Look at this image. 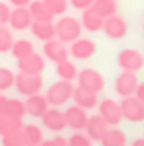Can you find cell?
Listing matches in <instances>:
<instances>
[{
    "label": "cell",
    "instance_id": "6da1fadb",
    "mask_svg": "<svg viewBox=\"0 0 144 146\" xmlns=\"http://www.w3.org/2000/svg\"><path fill=\"white\" fill-rule=\"evenodd\" d=\"M54 25H56V39H60L64 43H72L74 39H78L80 33H82L80 21H78V19H74V17L62 15L60 21L54 23Z\"/></svg>",
    "mask_w": 144,
    "mask_h": 146
},
{
    "label": "cell",
    "instance_id": "7a4b0ae2",
    "mask_svg": "<svg viewBox=\"0 0 144 146\" xmlns=\"http://www.w3.org/2000/svg\"><path fill=\"white\" fill-rule=\"evenodd\" d=\"M72 93H74V84L72 80H58L54 84L47 86V93H45V99L52 107H62L72 99Z\"/></svg>",
    "mask_w": 144,
    "mask_h": 146
},
{
    "label": "cell",
    "instance_id": "3957f363",
    "mask_svg": "<svg viewBox=\"0 0 144 146\" xmlns=\"http://www.w3.org/2000/svg\"><path fill=\"white\" fill-rule=\"evenodd\" d=\"M15 89H17L19 95H23V97L41 93V89H43V76L41 74L19 72V74H15Z\"/></svg>",
    "mask_w": 144,
    "mask_h": 146
},
{
    "label": "cell",
    "instance_id": "277c9868",
    "mask_svg": "<svg viewBox=\"0 0 144 146\" xmlns=\"http://www.w3.org/2000/svg\"><path fill=\"white\" fill-rule=\"evenodd\" d=\"M76 80H78V86L84 91H91V93H101L105 89V78L99 70H95V68H82L78 70L76 74Z\"/></svg>",
    "mask_w": 144,
    "mask_h": 146
},
{
    "label": "cell",
    "instance_id": "5b68a950",
    "mask_svg": "<svg viewBox=\"0 0 144 146\" xmlns=\"http://www.w3.org/2000/svg\"><path fill=\"white\" fill-rule=\"evenodd\" d=\"M121 115H123V119H128L132 123H140L144 121V103L138 99V97H121Z\"/></svg>",
    "mask_w": 144,
    "mask_h": 146
},
{
    "label": "cell",
    "instance_id": "8992f818",
    "mask_svg": "<svg viewBox=\"0 0 144 146\" xmlns=\"http://www.w3.org/2000/svg\"><path fill=\"white\" fill-rule=\"evenodd\" d=\"M117 66L128 72H138L144 68V56L142 52L134 50V47H126L117 54Z\"/></svg>",
    "mask_w": 144,
    "mask_h": 146
},
{
    "label": "cell",
    "instance_id": "52a82bcc",
    "mask_svg": "<svg viewBox=\"0 0 144 146\" xmlns=\"http://www.w3.org/2000/svg\"><path fill=\"white\" fill-rule=\"evenodd\" d=\"M68 54L74 60H91V58L97 54V43L93 39H86V37H78V39H74L70 43Z\"/></svg>",
    "mask_w": 144,
    "mask_h": 146
},
{
    "label": "cell",
    "instance_id": "ba28073f",
    "mask_svg": "<svg viewBox=\"0 0 144 146\" xmlns=\"http://www.w3.org/2000/svg\"><path fill=\"white\" fill-rule=\"evenodd\" d=\"M101 31L109 37V39H123L128 35V23L126 19L119 17V15H113V17H107L103 21V29Z\"/></svg>",
    "mask_w": 144,
    "mask_h": 146
},
{
    "label": "cell",
    "instance_id": "9c48e42d",
    "mask_svg": "<svg viewBox=\"0 0 144 146\" xmlns=\"http://www.w3.org/2000/svg\"><path fill=\"white\" fill-rule=\"evenodd\" d=\"M97 109H99V115L107 121V125H119L121 119H123L121 107H119L117 101H113V99H103L97 105Z\"/></svg>",
    "mask_w": 144,
    "mask_h": 146
},
{
    "label": "cell",
    "instance_id": "30bf717a",
    "mask_svg": "<svg viewBox=\"0 0 144 146\" xmlns=\"http://www.w3.org/2000/svg\"><path fill=\"white\" fill-rule=\"evenodd\" d=\"M41 125L45 130H50V132H56V134H60L64 128H66V117H64V111L62 109H58V107H47V111L41 115Z\"/></svg>",
    "mask_w": 144,
    "mask_h": 146
},
{
    "label": "cell",
    "instance_id": "8fae6325",
    "mask_svg": "<svg viewBox=\"0 0 144 146\" xmlns=\"http://www.w3.org/2000/svg\"><path fill=\"white\" fill-rule=\"evenodd\" d=\"M64 117H66V128H70L74 132H82L86 121H89V113H86V109H82V107L72 105L64 111Z\"/></svg>",
    "mask_w": 144,
    "mask_h": 146
},
{
    "label": "cell",
    "instance_id": "7c38bea8",
    "mask_svg": "<svg viewBox=\"0 0 144 146\" xmlns=\"http://www.w3.org/2000/svg\"><path fill=\"white\" fill-rule=\"evenodd\" d=\"M138 76L136 72H128V70H121V74L115 78V93L119 97H130L136 93L138 89Z\"/></svg>",
    "mask_w": 144,
    "mask_h": 146
},
{
    "label": "cell",
    "instance_id": "4fadbf2b",
    "mask_svg": "<svg viewBox=\"0 0 144 146\" xmlns=\"http://www.w3.org/2000/svg\"><path fill=\"white\" fill-rule=\"evenodd\" d=\"M43 58L45 60H52L54 64H58V62H62V60L68 58V47H66L64 41L54 37L50 41H43Z\"/></svg>",
    "mask_w": 144,
    "mask_h": 146
},
{
    "label": "cell",
    "instance_id": "5bb4252c",
    "mask_svg": "<svg viewBox=\"0 0 144 146\" xmlns=\"http://www.w3.org/2000/svg\"><path fill=\"white\" fill-rule=\"evenodd\" d=\"M31 23H33V17L27 6H15V11H11L8 25H11L13 31H25V29L31 27Z\"/></svg>",
    "mask_w": 144,
    "mask_h": 146
},
{
    "label": "cell",
    "instance_id": "9a60e30c",
    "mask_svg": "<svg viewBox=\"0 0 144 146\" xmlns=\"http://www.w3.org/2000/svg\"><path fill=\"white\" fill-rule=\"evenodd\" d=\"M19 64V72H25V74H41L45 70V58L41 54L33 52L31 56L23 58V60H17Z\"/></svg>",
    "mask_w": 144,
    "mask_h": 146
},
{
    "label": "cell",
    "instance_id": "2e32d148",
    "mask_svg": "<svg viewBox=\"0 0 144 146\" xmlns=\"http://www.w3.org/2000/svg\"><path fill=\"white\" fill-rule=\"evenodd\" d=\"M107 128H109L107 121H105L99 113L97 115H89V121H86V125H84V134L89 136L93 142H99L103 138V134L107 132Z\"/></svg>",
    "mask_w": 144,
    "mask_h": 146
},
{
    "label": "cell",
    "instance_id": "e0dca14e",
    "mask_svg": "<svg viewBox=\"0 0 144 146\" xmlns=\"http://www.w3.org/2000/svg\"><path fill=\"white\" fill-rule=\"evenodd\" d=\"M47 107H50V103H47L45 95H41V93L29 95V97H27V101H25L27 115H31V117H41V115L47 111Z\"/></svg>",
    "mask_w": 144,
    "mask_h": 146
},
{
    "label": "cell",
    "instance_id": "ac0fdd59",
    "mask_svg": "<svg viewBox=\"0 0 144 146\" xmlns=\"http://www.w3.org/2000/svg\"><path fill=\"white\" fill-rule=\"evenodd\" d=\"M72 99H74V105L82 107V109H95L99 105V97L97 93H91V91H84L80 86H74V93H72Z\"/></svg>",
    "mask_w": 144,
    "mask_h": 146
},
{
    "label": "cell",
    "instance_id": "d6986e66",
    "mask_svg": "<svg viewBox=\"0 0 144 146\" xmlns=\"http://www.w3.org/2000/svg\"><path fill=\"white\" fill-rule=\"evenodd\" d=\"M103 21H105V19L99 17L93 8H84L82 15H80V25H82L84 31H89V33L101 31V29H103Z\"/></svg>",
    "mask_w": 144,
    "mask_h": 146
},
{
    "label": "cell",
    "instance_id": "ffe728a7",
    "mask_svg": "<svg viewBox=\"0 0 144 146\" xmlns=\"http://www.w3.org/2000/svg\"><path fill=\"white\" fill-rule=\"evenodd\" d=\"M31 33L35 39H39V41H50L56 37V25L54 23H43V21H33L31 23Z\"/></svg>",
    "mask_w": 144,
    "mask_h": 146
},
{
    "label": "cell",
    "instance_id": "44dd1931",
    "mask_svg": "<svg viewBox=\"0 0 144 146\" xmlns=\"http://www.w3.org/2000/svg\"><path fill=\"white\" fill-rule=\"evenodd\" d=\"M27 8H29V13H31L33 21H43V23H52L54 21V13L45 6L43 0H31Z\"/></svg>",
    "mask_w": 144,
    "mask_h": 146
},
{
    "label": "cell",
    "instance_id": "7402d4cb",
    "mask_svg": "<svg viewBox=\"0 0 144 146\" xmlns=\"http://www.w3.org/2000/svg\"><path fill=\"white\" fill-rule=\"evenodd\" d=\"M99 142H101V146H128L126 134H123L119 128H115V125H109L107 132L103 134V138Z\"/></svg>",
    "mask_w": 144,
    "mask_h": 146
},
{
    "label": "cell",
    "instance_id": "603a6c76",
    "mask_svg": "<svg viewBox=\"0 0 144 146\" xmlns=\"http://www.w3.org/2000/svg\"><path fill=\"white\" fill-rule=\"evenodd\" d=\"M21 132H23V138H25L27 146H39L45 140L43 138V130L39 125H35V123H25Z\"/></svg>",
    "mask_w": 144,
    "mask_h": 146
},
{
    "label": "cell",
    "instance_id": "cb8c5ba5",
    "mask_svg": "<svg viewBox=\"0 0 144 146\" xmlns=\"http://www.w3.org/2000/svg\"><path fill=\"white\" fill-rule=\"evenodd\" d=\"M56 74L60 80H76V74H78V68H76L74 62H70L68 58L62 62L56 64Z\"/></svg>",
    "mask_w": 144,
    "mask_h": 146
},
{
    "label": "cell",
    "instance_id": "d4e9b609",
    "mask_svg": "<svg viewBox=\"0 0 144 146\" xmlns=\"http://www.w3.org/2000/svg\"><path fill=\"white\" fill-rule=\"evenodd\" d=\"M91 8H93L99 17H103V19L117 15V2H115V0H95Z\"/></svg>",
    "mask_w": 144,
    "mask_h": 146
},
{
    "label": "cell",
    "instance_id": "484cf974",
    "mask_svg": "<svg viewBox=\"0 0 144 146\" xmlns=\"http://www.w3.org/2000/svg\"><path fill=\"white\" fill-rule=\"evenodd\" d=\"M23 119H17V117H11V115H0V136H6V134H13V132H19L23 130Z\"/></svg>",
    "mask_w": 144,
    "mask_h": 146
},
{
    "label": "cell",
    "instance_id": "4316f807",
    "mask_svg": "<svg viewBox=\"0 0 144 146\" xmlns=\"http://www.w3.org/2000/svg\"><path fill=\"white\" fill-rule=\"evenodd\" d=\"M33 52H35V45L29 41V39H17L13 43V47H11V54L17 58V60H23V58L31 56Z\"/></svg>",
    "mask_w": 144,
    "mask_h": 146
},
{
    "label": "cell",
    "instance_id": "83f0119b",
    "mask_svg": "<svg viewBox=\"0 0 144 146\" xmlns=\"http://www.w3.org/2000/svg\"><path fill=\"white\" fill-rule=\"evenodd\" d=\"M4 115H11V117L23 119L25 115H27V109H25V101H21V99H11V97H8V103H6Z\"/></svg>",
    "mask_w": 144,
    "mask_h": 146
},
{
    "label": "cell",
    "instance_id": "f1b7e54d",
    "mask_svg": "<svg viewBox=\"0 0 144 146\" xmlns=\"http://www.w3.org/2000/svg\"><path fill=\"white\" fill-rule=\"evenodd\" d=\"M13 43H15L13 29H8L6 25H0V54H6V52H11Z\"/></svg>",
    "mask_w": 144,
    "mask_h": 146
},
{
    "label": "cell",
    "instance_id": "f546056e",
    "mask_svg": "<svg viewBox=\"0 0 144 146\" xmlns=\"http://www.w3.org/2000/svg\"><path fill=\"white\" fill-rule=\"evenodd\" d=\"M15 86V72L11 68H2L0 66V93H4Z\"/></svg>",
    "mask_w": 144,
    "mask_h": 146
},
{
    "label": "cell",
    "instance_id": "4dcf8cb0",
    "mask_svg": "<svg viewBox=\"0 0 144 146\" xmlns=\"http://www.w3.org/2000/svg\"><path fill=\"white\" fill-rule=\"evenodd\" d=\"M43 2L54 13V17L56 15L62 17V15H66V11H68V0H43Z\"/></svg>",
    "mask_w": 144,
    "mask_h": 146
},
{
    "label": "cell",
    "instance_id": "1f68e13d",
    "mask_svg": "<svg viewBox=\"0 0 144 146\" xmlns=\"http://www.w3.org/2000/svg\"><path fill=\"white\" fill-rule=\"evenodd\" d=\"M2 146H25V138H23V132H13V134H6L2 136Z\"/></svg>",
    "mask_w": 144,
    "mask_h": 146
},
{
    "label": "cell",
    "instance_id": "d6a6232c",
    "mask_svg": "<svg viewBox=\"0 0 144 146\" xmlns=\"http://www.w3.org/2000/svg\"><path fill=\"white\" fill-rule=\"evenodd\" d=\"M68 146H93V140L84 132H74L68 138Z\"/></svg>",
    "mask_w": 144,
    "mask_h": 146
},
{
    "label": "cell",
    "instance_id": "836d02e7",
    "mask_svg": "<svg viewBox=\"0 0 144 146\" xmlns=\"http://www.w3.org/2000/svg\"><path fill=\"white\" fill-rule=\"evenodd\" d=\"M95 0H68V4L76 11H84V8H91Z\"/></svg>",
    "mask_w": 144,
    "mask_h": 146
},
{
    "label": "cell",
    "instance_id": "e575fe53",
    "mask_svg": "<svg viewBox=\"0 0 144 146\" xmlns=\"http://www.w3.org/2000/svg\"><path fill=\"white\" fill-rule=\"evenodd\" d=\"M8 17H11V6L6 2H0V25H8Z\"/></svg>",
    "mask_w": 144,
    "mask_h": 146
},
{
    "label": "cell",
    "instance_id": "d590c367",
    "mask_svg": "<svg viewBox=\"0 0 144 146\" xmlns=\"http://www.w3.org/2000/svg\"><path fill=\"white\" fill-rule=\"evenodd\" d=\"M52 144L54 146H68V138H64V136H56V138H52Z\"/></svg>",
    "mask_w": 144,
    "mask_h": 146
},
{
    "label": "cell",
    "instance_id": "8d00e7d4",
    "mask_svg": "<svg viewBox=\"0 0 144 146\" xmlns=\"http://www.w3.org/2000/svg\"><path fill=\"white\" fill-rule=\"evenodd\" d=\"M134 97H138V99L144 103V82H138V89H136V93H134Z\"/></svg>",
    "mask_w": 144,
    "mask_h": 146
},
{
    "label": "cell",
    "instance_id": "74e56055",
    "mask_svg": "<svg viewBox=\"0 0 144 146\" xmlns=\"http://www.w3.org/2000/svg\"><path fill=\"white\" fill-rule=\"evenodd\" d=\"M6 103H8V97L0 93V115H4V109H6Z\"/></svg>",
    "mask_w": 144,
    "mask_h": 146
},
{
    "label": "cell",
    "instance_id": "f35d334b",
    "mask_svg": "<svg viewBox=\"0 0 144 146\" xmlns=\"http://www.w3.org/2000/svg\"><path fill=\"white\" fill-rule=\"evenodd\" d=\"M8 2H11L13 6H29L31 0H8Z\"/></svg>",
    "mask_w": 144,
    "mask_h": 146
},
{
    "label": "cell",
    "instance_id": "ab89813d",
    "mask_svg": "<svg viewBox=\"0 0 144 146\" xmlns=\"http://www.w3.org/2000/svg\"><path fill=\"white\" fill-rule=\"evenodd\" d=\"M132 146H144V138H136L132 142Z\"/></svg>",
    "mask_w": 144,
    "mask_h": 146
},
{
    "label": "cell",
    "instance_id": "60d3db41",
    "mask_svg": "<svg viewBox=\"0 0 144 146\" xmlns=\"http://www.w3.org/2000/svg\"><path fill=\"white\" fill-rule=\"evenodd\" d=\"M39 146H54V144H52V140H43Z\"/></svg>",
    "mask_w": 144,
    "mask_h": 146
},
{
    "label": "cell",
    "instance_id": "b9f144b4",
    "mask_svg": "<svg viewBox=\"0 0 144 146\" xmlns=\"http://www.w3.org/2000/svg\"><path fill=\"white\" fill-rule=\"evenodd\" d=\"M25 146H27V144H25Z\"/></svg>",
    "mask_w": 144,
    "mask_h": 146
}]
</instances>
